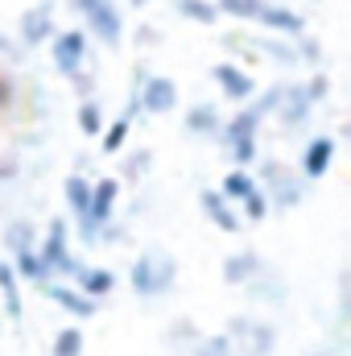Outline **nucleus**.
Returning <instances> with one entry per match:
<instances>
[{
	"instance_id": "1",
	"label": "nucleus",
	"mask_w": 351,
	"mask_h": 356,
	"mask_svg": "<svg viewBox=\"0 0 351 356\" xmlns=\"http://www.w3.org/2000/svg\"><path fill=\"white\" fill-rule=\"evenodd\" d=\"M252 178L261 182L264 199H268V211H293L306 199V178L298 170H289V166H281V162H273V158H261L252 166Z\"/></svg>"
},
{
	"instance_id": "2",
	"label": "nucleus",
	"mask_w": 351,
	"mask_h": 356,
	"mask_svg": "<svg viewBox=\"0 0 351 356\" xmlns=\"http://www.w3.org/2000/svg\"><path fill=\"white\" fill-rule=\"evenodd\" d=\"M178 282V261L166 253V249H145L132 269H128V286H132V294L137 298H162V294H170Z\"/></svg>"
},
{
	"instance_id": "3",
	"label": "nucleus",
	"mask_w": 351,
	"mask_h": 356,
	"mask_svg": "<svg viewBox=\"0 0 351 356\" xmlns=\"http://www.w3.org/2000/svg\"><path fill=\"white\" fill-rule=\"evenodd\" d=\"M116 203H120V178H95L87 211L75 216V236L83 245H99V232H103V224H112Z\"/></svg>"
},
{
	"instance_id": "4",
	"label": "nucleus",
	"mask_w": 351,
	"mask_h": 356,
	"mask_svg": "<svg viewBox=\"0 0 351 356\" xmlns=\"http://www.w3.org/2000/svg\"><path fill=\"white\" fill-rule=\"evenodd\" d=\"M71 4L83 17V25H87L83 33L87 38H95L108 50H120V42H124V13H120L116 0H71Z\"/></svg>"
},
{
	"instance_id": "5",
	"label": "nucleus",
	"mask_w": 351,
	"mask_h": 356,
	"mask_svg": "<svg viewBox=\"0 0 351 356\" xmlns=\"http://www.w3.org/2000/svg\"><path fill=\"white\" fill-rule=\"evenodd\" d=\"M223 336L232 344V356H273L277 348V327L252 315H232Z\"/></svg>"
},
{
	"instance_id": "6",
	"label": "nucleus",
	"mask_w": 351,
	"mask_h": 356,
	"mask_svg": "<svg viewBox=\"0 0 351 356\" xmlns=\"http://www.w3.org/2000/svg\"><path fill=\"white\" fill-rule=\"evenodd\" d=\"M37 257H42V266H46L50 277H62V282L75 277L79 257L71 253V224H67V220H50V224H46V236H42V245H37Z\"/></svg>"
},
{
	"instance_id": "7",
	"label": "nucleus",
	"mask_w": 351,
	"mask_h": 356,
	"mask_svg": "<svg viewBox=\"0 0 351 356\" xmlns=\"http://www.w3.org/2000/svg\"><path fill=\"white\" fill-rule=\"evenodd\" d=\"M132 99L141 104V116H166V112L178 108V83L170 75H153L149 67H137Z\"/></svg>"
},
{
	"instance_id": "8",
	"label": "nucleus",
	"mask_w": 351,
	"mask_h": 356,
	"mask_svg": "<svg viewBox=\"0 0 351 356\" xmlns=\"http://www.w3.org/2000/svg\"><path fill=\"white\" fill-rule=\"evenodd\" d=\"M50 46V63L62 79H71L75 71L91 67V38L83 29H54V38L46 42Z\"/></svg>"
},
{
	"instance_id": "9",
	"label": "nucleus",
	"mask_w": 351,
	"mask_h": 356,
	"mask_svg": "<svg viewBox=\"0 0 351 356\" xmlns=\"http://www.w3.org/2000/svg\"><path fill=\"white\" fill-rule=\"evenodd\" d=\"M54 29H58V21H54V0H37L33 8L21 13V21H17V42H21V50H37V46H46V42L54 38Z\"/></svg>"
},
{
	"instance_id": "10",
	"label": "nucleus",
	"mask_w": 351,
	"mask_h": 356,
	"mask_svg": "<svg viewBox=\"0 0 351 356\" xmlns=\"http://www.w3.org/2000/svg\"><path fill=\"white\" fill-rule=\"evenodd\" d=\"M310 116H314V104H310L306 88H302V83H285V88H281V99H277V108H273V120L281 124V133L306 129Z\"/></svg>"
},
{
	"instance_id": "11",
	"label": "nucleus",
	"mask_w": 351,
	"mask_h": 356,
	"mask_svg": "<svg viewBox=\"0 0 351 356\" xmlns=\"http://www.w3.org/2000/svg\"><path fill=\"white\" fill-rule=\"evenodd\" d=\"M335 166V137L331 133H314L306 145H302V162H298V175L306 182H318V178L331 175Z\"/></svg>"
},
{
	"instance_id": "12",
	"label": "nucleus",
	"mask_w": 351,
	"mask_h": 356,
	"mask_svg": "<svg viewBox=\"0 0 351 356\" xmlns=\"http://www.w3.org/2000/svg\"><path fill=\"white\" fill-rule=\"evenodd\" d=\"M42 286H46V298H50L54 307H62L71 319H91V315L99 311L95 298H87L79 286H71V282H62V277H46Z\"/></svg>"
},
{
	"instance_id": "13",
	"label": "nucleus",
	"mask_w": 351,
	"mask_h": 356,
	"mask_svg": "<svg viewBox=\"0 0 351 356\" xmlns=\"http://www.w3.org/2000/svg\"><path fill=\"white\" fill-rule=\"evenodd\" d=\"M211 79L219 83V95H228L232 104H248V99L257 95L252 71H244L240 63H215V67H211Z\"/></svg>"
},
{
	"instance_id": "14",
	"label": "nucleus",
	"mask_w": 351,
	"mask_h": 356,
	"mask_svg": "<svg viewBox=\"0 0 351 356\" xmlns=\"http://www.w3.org/2000/svg\"><path fill=\"white\" fill-rule=\"evenodd\" d=\"M198 207H203V216H207L219 232H244V216L236 211V203H228V199L219 195V186H203V191H198Z\"/></svg>"
},
{
	"instance_id": "15",
	"label": "nucleus",
	"mask_w": 351,
	"mask_h": 356,
	"mask_svg": "<svg viewBox=\"0 0 351 356\" xmlns=\"http://www.w3.org/2000/svg\"><path fill=\"white\" fill-rule=\"evenodd\" d=\"M257 25L268 33H281V38H302L306 33V17L289 4H277V0H264L261 13H257Z\"/></svg>"
},
{
	"instance_id": "16",
	"label": "nucleus",
	"mask_w": 351,
	"mask_h": 356,
	"mask_svg": "<svg viewBox=\"0 0 351 356\" xmlns=\"http://www.w3.org/2000/svg\"><path fill=\"white\" fill-rule=\"evenodd\" d=\"M264 269V261H261V253H252V249H240V253H232V257H223V282L228 286H248L257 273Z\"/></svg>"
},
{
	"instance_id": "17",
	"label": "nucleus",
	"mask_w": 351,
	"mask_h": 356,
	"mask_svg": "<svg viewBox=\"0 0 351 356\" xmlns=\"http://www.w3.org/2000/svg\"><path fill=\"white\" fill-rule=\"evenodd\" d=\"M219 124H223V116H219V108L215 104H190L186 108V116H182V129L190 133V137H219Z\"/></svg>"
},
{
	"instance_id": "18",
	"label": "nucleus",
	"mask_w": 351,
	"mask_h": 356,
	"mask_svg": "<svg viewBox=\"0 0 351 356\" xmlns=\"http://www.w3.org/2000/svg\"><path fill=\"white\" fill-rule=\"evenodd\" d=\"M71 282H75L87 298H95V302H103V298L116 290V273H112V269H103V266H79Z\"/></svg>"
},
{
	"instance_id": "19",
	"label": "nucleus",
	"mask_w": 351,
	"mask_h": 356,
	"mask_svg": "<svg viewBox=\"0 0 351 356\" xmlns=\"http://www.w3.org/2000/svg\"><path fill=\"white\" fill-rule=\"evenodd\" d=\"M261 116H257V108L252 104H244L236 116H228L223 124H219V141L228 145V141H240V137H261Z\"/></svg>"
},
{
	"instance_id": "20",
	"label": "nucleus",
	"mask_w": 351,
	"mask_h": 356,
	"mask_svg": "<svg viewBox=\"0 0 351 356\" xmlns=\"http://www.w3.org/2000/svg\"><path fill=\"white\" fill-rule=\"evenodd\" d=\"M0 298H4V315L17 323L21 319V277L12 273L8 261H0Z\"/></svg>"
},
{
	"instance_id": "21",
	"label": "nucleus",
	"mask_w": 351,
	"mask_h": 356,
	"mask_svg": "<svg viewBox=\"0 0 351 356\" xmlns=\"http://www.w3.org/2000/svg\"><path fill=\"white\" fill-rule=\"evenodd\" d=\"M12 273L21 277V282H33V286H42L50 273H46V266H42V257H37V249H21V253H12Z\"/></svg>"
},
{
	"instance_id": "22",
	"label": "nucleus",
	"mask_w": 351,
	"mask_h": 356,
	"mask_svg": "<svg viewBox=\"0 0 351 356\" xmlns=\"http://www.w3.org/2000/svg\"><path fill=\"white\" fill-rule=\"evenodd\" d=\"M174 13L178 17H186V21H194V25H219V8H215V0H174Z\"/></svg>"
},
{
	"instance_id": "23",
	"label": "nucleus",
	"mask_w": 351,
	"mask_h": 356,
	"mask_svg": "<svg viewBox=\"0 0 351 356\" xmlns=\"http://www.w3.org/2000/svg\"><path fill=\"white\" fill-rule=\"evenodd\" d=\"M128 133H132V120H128V116L108 120V124L99 129V149H103V154H120V149L128 145Z\"/></svg>"
},
{
	"instance_id": "24",
	"label": "nucleus",
	"mask_w": 351,
	"mask_h": 356,
	"mask_svg": "<svg viewBox=\"0 0 351 356\" xmlns=\"http://www.w3.org/2000/svg\"><path fill=\"white\" fill-rule=\"evenodd\" d=\"M62 195H67L71 216H83V211H87V203H91V178L67 175V178H62Z\"/></svg>"
},
{
	"instance_id": "25",
	"label": "nucleus",
	"mask_w": 351,
	"mask_h": 356,
	"mask_svg": "<svg viewBox=\"0 0 351 356\" xmlns=\"http://www.w3.org/2000/svg\"><path fill=\"white\" fill-rule=\"evenodd\" d=\"M75 124H79L83 137H99V129H103L108 120H103V108H99L95 95H91V99H79V108H75Z\"/></svg>"
},
{
	"instance_id": "26",
	"label": "nucleus",
	"mask_w": 351,
	"mask_h": 356,
	"mask_svg": "<svg viewBox=\"0 0 351 356\" xmlns=\"http://www.w3.org/2000/svg\"><path fill=\"white\" fill-rule=\"evenodd\" d=\"M223 149L232 154V166H236V170H252V166L261 162V141H257V137H240V141H228Z\"/></svg>"
},
{
	"instance_id": "27",
	"label": "nucleus",
	"mask_w": 351,
	"mask_h": 356,
	"mask_svg": "<svg viewBox=\"0 0 351 356\" xmlns=\"http://www.w3.org/2000/svg\"><path fill=\"white\" fill-rule=\"evenodd\" d=\"M252 186H257L252 170H236V166H232V170L223 175V182H219V195H223L228 203H240V199H244V195H248Z\"/></svg>"
},
{
	"instance_id": "28",
	"label": "nucleus",
	"mask_w": 351,
	"mask_h": 356,
	"mask_svg": "<svg viewBox=\"0 0 351 356\" xmlns=\"http://www.w3.org/2000/svg\"><path fill=\"white\" fill-rule=\"evenodd\" d=\"M87 348V336H83V327H58L54 332V356H83Z\"/></svg>"
},
{
	"instance_id": "29",
	"label": "nucleus",
	"mask_w": 351,
	"mask_h": 356,
	"mask_svg": "<svg viewBox=\"0 0 351 356\" xmlns=\"http://www.w3.org/2000/svg\"><path fill=\"white\" fill-rule=\"evenodd\" d=\"M4 245H8V253H21V249H37L33 224H29V220H17V224H8V228H4Z\"/></svg>"
},
{
	"instance_id": "30",
	"label": "nucleus",
	"mask_w": 351,
	"mask_h": 356,
	"mask_svg": "<svg viewBox=\"0 0 351 356\" xmlns=\"http://www.w3.org/2000/svg\"><path fill=\"white\" fill-rule=\"evenodd\" d=\"M264 0H215L219 17H232V21H257Z\"/></svg>"
},
{
	"instance_id": "31",
	"label": "nucleus",
	"mask_w": 351,
	"mask_h": 356,
	"mask_svg": "<svg viewBox=\"0 0 351 356\" xmlns=\"http://www.w3.org/2000/svg\"><path fill=\"white\" fill-rule=\"evenodd\" d=\"M248 290H252V294H257L261 302H281V294H285V290H281V282H277V277H273L268 269H261V273H257V277L248 282Z\"/></svg>"
},
{
	"instance_id": "32",
	"label": "nucleus",
	"mask_w": 351,
	"mask_h": 356,
	"mask_svg": "<svg viewBox=\"0 0 351 356\" xmlns=\"http://www.w3.org/2000/svg\"><path fill=\"white\" fill-rule=\"evenodd\" d=\"M236 207H240V211H244V216H248L252 224H261L264 216H268V199H264L261 182H257V186H252V191H248V195H244V199L236 203Z\"/></svg>"
},
{
	"instance_id": "33",
	"label": "nucleus",
	"mask_w": 351,
	"mask_h": 356,
	"mask_svg": "<svg viewBox=\"0 0 351 356\" xmlns=\"http://www.w3.org/2000/svg\"><path fill=\"white\" fill-rule=\"evenodd\" d=\"M190 356H232V344H228V336H198Z\"/></svg>"
},
{
	"instance_id": "34",
	"label": "nucleus",
	"mask_w": 351,
	"mask_h": 356,
	"mask_svg": "<svg viewBox=\"0 0 351 356\" xmlns=\"http://www.w3.org/2000/svg\"><path fill=\"white\" fill-rule=\"evenodd\" d=\"M302 88H306V95H310V104L318 108V104H327V95H331V75H327V71H318V75H310Z\"/></svg>"
},
{
	"instance_id": "35",
	"label": "nucleus",
	"mask_w": 351,
	"mask_h": 356,
	"mask_svg": "<svg viewBox=\"0 0 351 356\" xmlns=\"http://www.w3.org/2000/svg\"><path fill=\"white\" fill-rule=\"evenodd\" d=\"M149 162H153V154H149V149L128 154V162H124V178H141L145 170H149Z\"/></svg>"
},
{
	"instance_id": "36",
	"label": "nucleus",
	"mask_w": 351,
	"mask_h": 356,
	"mask_svg": "<svg viewBox=\"0 0 351 356\" xmlns=\"http://www.w3.org/2000/svg\"><path fill=\"white\" fill-rule=\"evenodd\" d=\"M12 104H17V79L0 67V112H8Z\"/></svg>"
},
{
	"instance_id": "37",
	"label": "nucleus",
	"mask_w": 351,
	"mask_h": 356,
	"mask_svg": "<svg viewBox=\"0 0 351 356\" xmlns=\"http://www.w3.org/2000/svg\"><path fill=\"white\" fill-rule=\"evenodd\" d=\"M71 83H75V91H79V99H91V95H95V71H91V67L75 71Z\"/></svg>"
},
{
	"instance_id": "38",
	"label": "nucleus",
	"mask_w": 351,
	"mask_h": 356,
	"mask_svg": "<svg viewBox=\"0 0 351 356\" xmlns=\"http://www.w3.org/2000/svg\"><path fill=\"white\" fill-rule=\"evenodd\" d=\"M0 54H4V58H21V42H12V38L0 33Z\"/></svg>"
},
{
	"instance_id": "39",
	"label": "nucleus",
	"mask_w": 351,
	"mask_h": 356,
	"mask_svg": "<svg viewBox=\"0 0 351 356\" xmlns=\"http://www.w3.org/2000/svg\"><path fill=\"white\" fill-rule=\"evenodd\" d=\"M137 42H141V46L157 42V29H153V25H141V29H137Z\"/></svg>"
},
{
	"instance_id": "40",
	"label": "nucleus",
	"mask_w": 351,
	"mask_h": 356,
	"mask_svg": "<svg viewBox=\"0 0 351 356\" xmlns=\"http://www.w3.org/2000/svg\"><path fill=\"white\" fill-rule=\"evenodd\" d=\"M128 4H132V8H145V4H153V0H128Z\"/></svg>"
},
{
	"instance_id": "41",
	"label": "nucleus",
	"mask_w": 351,
	"mask_h": 356,
	"mask_svg": "<svg viewBox=\"0 0 351 356\" xmlns=\"http://www.w3.org/2000/svg\"><path fill=\"white\" fill-rule=\"evenodd\" d=\"M318 356H331V353H318Z\"/></svg>"
}]
</instances>
